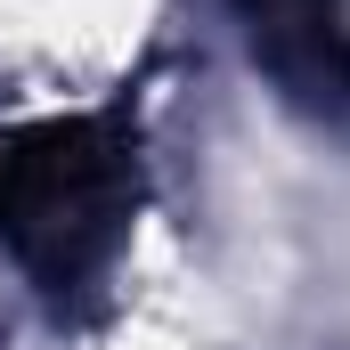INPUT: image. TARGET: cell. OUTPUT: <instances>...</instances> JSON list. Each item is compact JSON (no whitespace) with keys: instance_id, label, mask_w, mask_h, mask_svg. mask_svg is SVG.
<instances>
[{"instance_id":"1","label":"cell","mask_w":350,"mask_h":350,"mask_svg":"<svg viewBox=\"0 0 350 350\" xmlns=\"http://www.w3.org/2000/svg\"><path fill=\"white\" fill-rule=\"evenodd\" d=\"M139 204H147L139 98L0 131V253L25 269L41 310L74 318L114 277Z\"/></svg>"},{"instance_id":"2","label":"cell","mask_w":350,"mask_h":350,"mask_svg":"<svg viewBox=\"0 0 350 350\" xmlns=\"http://www.w3.org/2000/svg\"><path fill=\"white\" fill-rule=\"evenodd\" d=\"M237 25L261 82L293 114L310 122L350 114V0H237Z\"/></svg>"}]
</instances>
